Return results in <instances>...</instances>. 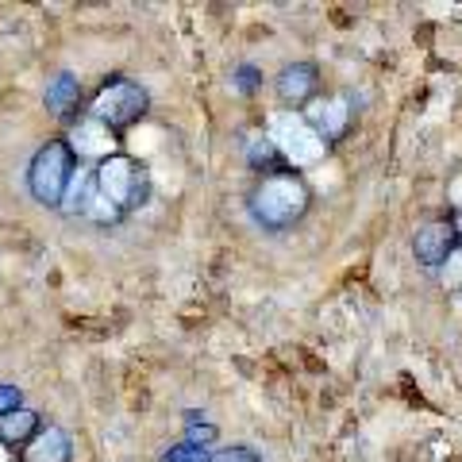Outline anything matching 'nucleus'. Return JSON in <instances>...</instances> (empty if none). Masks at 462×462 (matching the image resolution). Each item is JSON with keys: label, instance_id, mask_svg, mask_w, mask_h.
Returning a JSON list of instances; mask_svg holds the SVG:
<instances>
[{"label": "nucleus", "instance_id": "ddd939ff", "mask_svg": "<svg viewBox=\"0 0 462 462\" xmlns=\"http://www.w3.org/2000/svg\"><path fill=\"white\" fill-rule=\"evenodd\" d=\"M243 154H247V166L263 178V173H273V170H285V158L278 154L273 147V139L263 132V127H251V132H243Z\"/></svg>", "mask_w": 462, "mask_h": 462}, {"label": "nucleus", "instance_id": "4be33fe9", "mask_svg": "<svg viewBox=\"0 0 462 462\" xmlns=\"http://www.w3.org/2000/svg\"><path fill=\"white\" fill-rule=\"evenodd\" d=\"M458 300H462V293H458Z\"/></svg>", "mask_w": 462, "mask_h": 462}, {"label": "nucleus", "instance_id": "412c9836", "mask_svg": "<svg viewBox=\"0 0 462 462\" xmlns=\"http://www.w3.org/2000/svg\"><path fill=\"white\" fill-rule=\"evenodd\" d=\"M0 462H12V451H8L5 443H0Z\"/></svg>", "mask_w": 462, "mask_h": 462}, {"label": "nucleus", "instance_id": "423d86ee", "mask_svg": "<svg viewBox=\"0 0 462 462\" xmlns=\"http://www.w3.org/2000/svg\"><path fill=\"white\" fill-rule=\"evenodd\" d=\"M300 116H305V124L328 143V151H331V147H339V143L351 135V127H355V100L346 93H320Z\"/></svg>", "mask_w": 462, "mask_h": 462}, {"label": "nucleus", "instance_id": "0eeeda50", "mask_svg": "<svg viewBox=\"0 0 462 462\" xmlns=\"http://www.w3.org/2000/svg\"><path fill=\"white\" fill-rule=\"evenodd\" d=\"M324 93V78L316 62H285L273 78V97L285 112H305Z\"/></svg>", "mask_w": 462, "mask_h": 462}, {"label": "nucleus", "instance_id": "4468645a", "mask_svg": "<svg viewBox=\"0 0 462 462\" xmlns=\"http://www.w3.org/2000/svg\"><path fill=\"white\" fill-rule=\"evenodd\" d=\"M78 220H85V224H93V227H100V231H112V227H120L127 216L112 205V200L97 189V185H89V193H85V200H81V208H78Z\"/></svg>", "mask_w": 462, "mask_h": 462}, {"label": "nucleus", "instance_id": "20e7f679", "mask_svg": "<svg viewBox=\"0 0 462 462\" xmlns=\"http://www.w3.org/2000/svg\"><path fill=\"white\" fill-rule=\"evenodd\" d=\"M93 185L105 193L124 216H135L139 208L151 205V170L135 154H112L93 166Z\"/></svg>", "mask_w": 462, "mask_h": 462}, {"label": "nucleus", "instance_id": "f03ea898", "mask_svg": "<svg viewBox=\"0 0 462 462\" xmlns=\"http://www.w3.org/2000/svg\"><path fill=\"white\" fill-rule=\"evenodd\" d=\"M78 158L69 151L66 135H54L47 139L42 147L32 154L27 162V173H23V185H27V197L35 200L39 208H51V212H62V200H66V189L78 173Z\"/></svg>", "mask_w": 462, "mask_h": 462}, {"label": "nucleus", "instance_id": "6ab92c4d", "mask_svg": "<svg viewBox=\"0 0 462 462\" xmlns=\"http://www.w3.org/2000/svg\"><path fill=\"white\" fill-rule=\"evenodd\" d=\"M162 462H212V451H200V447H189V443H173L162 455Z\"/></svg>", "mask_w": 462, "mask_h": 462}, {"label": "nucleus", "instance_id": "2eb2a0df", "mask_svg": "<svg viewBox=\"0 0 462 462\" xmlns=\"http://www.w3.org/2000/svg\"><path fill=\"white\" fill-rule=\"evenodd\" d=\"M189 447H200V451H216L220 447V428L208 424L200 412H185V439Z\"/></svg>", "mask_w": 462, "mask_h": 462}, {"label": "nucleus", "instance_id": "a211bd4d", "mask_svg": "<svg viewBox=\"0 0 462 462\" xmlns=\"http://www.w3.org/2000/svg\"><path fill=\"white\" fill-rule=\"evenodd\" d=\"M212 462H263V455H258L254 447L236 443V447H216V451H212Z\"/></svg>", "mask_w": 462, "mask_h": 462}, {"label": "nucleus", "instance_id": "39448f33", "mask_svg": "<svg viewBox=\"0 0 462 462\" xmlns=\"http://www.w3.org/2000/svg\"><path fill=\"white\" fill-rule=\"evenodd\" d=\"M266 135L273 139V147H278V154L285 158L289 170H305V166H316L328 158V143L305 124L300 112H278L270 120Z\"/></svg>", "mask_w": 462, "mask_h": 462}, {"label": "nucleus", "instance_id": "aec40b11", "mask_svg": "<svg viewBox=\"0 0 462 462\" xmlns=\"http://www.w3.org/2000/svg\"><path fill=\"white\" fill-rule=\"evenodd\" d=\"M20 404H23V389L20 385H12V382L0 385V416L12 412V409H20Z\"/></svg>", "mask_w": 462, "mask_h": 462}, {"label": "nucleus", "instance_id": "9b49d317", "mask_svg": "<svg viewBox=\"0 0 462 462\" xmlns=\"http://www.w3.org/2000/svg\"><path fill=\"white\" fill-rule=\"evenodd\" d=\"M69 458H74V439L58 424H42L39 436L16 455V462H69Z\"/></svg>", "mask_w": 462, "mask_h": 462}, {"label": "nucleus", "instance_id": "f257e3e1", "mask_svg": "<svg viewBox=\"0 0 462 462\" xmlns=\"http://www.w3.org/2000/svg\"><path fill=\"white\" fill-rule=\"evenodd\" d=\"M312 205H316V193H312L309 178L289 166L254 178L247 197H243V208H247L251 224L258 231H266V236H285V231H293L297 224H305Z\"/></svg>", "mask_w": 462, "mask_h": 462}, {"label": "nucleus", "instance_id": "1a4fd4ad", "mask_svg": "<svg viewBox=\"0 0 462 462\" xmlns=\"http://www.w3.org/2000/svg\"><path fill=\"white\" fill-rule=\"evenodd\" d=\"M66 143H69V151H74L78 162H89V166L105 162V158H112V154H120V135H116L108 124H100V120H93V116H85V112L69 124Z\"/></svg>", "mask_w": 462, "mask_h": 462}, {"label": "nucleus", "instance_id": "f3484780", "mask_svg": "<svg viewBox=\"0 0 462 462\" xmlns=\"http://www.w3.org/2000/svg\"><path fill=\"white\" fill-rule=\"evenodd\" d=\"M439 282H443V289H458L462 293V243L455 247V254L439 266Z\"/></svg>", "mask_w": 462, "mask_h": 462}, {"label": "nucleus", "instance_id": "f8f14e48", "mask_svg": "<svg viewBox=\"0 0 462 462\" xmlns=\"http://www.w3.org/2000/svg\"><path fill=\"white\" fill-rule=\"evenodd\" d=\"M39 428H42V416L35 409H27V404H20V409H12L0 416V443L8 447V451H23L27 443H32L39 436Z\"/></svg>", "mask_w": 462, "mask_h": 462}, {"label": "nucleus", "instance_id": "7ed1b4c3", "mask_svg": "<svg viewBox=\"0 0 462 462\" xmlns=\"http://www.w3.org/2000/svg\"><path fill=\"white\" fill-rule=\"evenodd\" d=\"M85 116H93V120L108 124L116 135H124L127 127H135L151 116V93L135 78L112 74L108 81H100L93 97H85Z\"/></svg>", "mask_w": 462, "mask_h": 462}, {"label": "nucleus", "instance_id": "9d476101", "mask_svg": "<svg viewBox=\"0 0 462 462\" xmlns=\"http://www.w3.org/2000/svg\"><path fill=\"white\" fill-rule=\"evenodd\" d=\"M42 105L54 120L62 124H74L78 116L85 112V89H81V78L74 69H54L51 81H47V93H42Z\"/></svg>", "mask_w": 462, "mask_h": 462}, {"label": "nucleus", "instance_id": "6e6552de", "mask_svg": "<svg viewBox=\"0 0 462 462\" xmlns=\"http://www.w3.org/2000/svg\"><path fill=\"white\" fill-rule=\"evenodd\" d=\"M458 243H462L458 239V224L451 220V216H436V220H424L420 227L412 231V258L424 270L439 273V266L455 254Z\"/></svg>", "mask_w": 462, "mask_h": 462}, {"label": "nucleus", "instance_id": "dca6fc26", "mask_svg": "<svg viewBox=\"0 0 462 462\" xmlns=\"http://www.w3.org/2000/svg\"><path fill=\"white\" fill-rule=\"evenodd\" d=\"M231 89H236L239 97L263 93V69H258L254 62H239L236 69H231Z\"/></svg>", "mask_w": 462, "mask_h": 462}]
</instances>
